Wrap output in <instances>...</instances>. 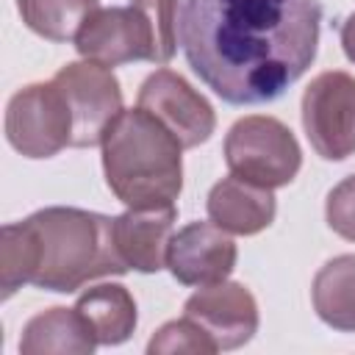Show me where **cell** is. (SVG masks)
<instances>
[{"instance_id":"1","label":"cell","mask_w":355,"mask_h":355,"mask_svg":"<svg viewBox=\"0 0 355 355\" xmlns=\"http://www.w3.org/2000/svg\"><path fill=\"white\" fill-rule=\"evenodd\" d=\"M319 0H186L180 47L194 75L230 105L277 100L316 58Z\"/></svg>"},{"instance_id":"2","label":"cell","mask_w":355,"mask_h":355,"mask_svg":"<svg viewBox=\"0 0 355 355\" xmlns=\"http://www.w3.org/2000/svg\"><path fill=\"white\" fill-rule=\"evenodd\" d=\"M33 244L31 286L44 291H78L89 280L125 275L130 266L119 255L114 219L97 211L53 205L22 219Z\"/></svg>"},{"instance_id":"3","label":"cell","mask_w":355,"mask_h":355,"mask_svg":"<svg viewBox=\"0 0 355 355\" xmlns=\"http://www.w3.org/2000/svg\"><path fill=\"white\" fill-rule=\"evenodd\" d=\"M105 183L128 208L175 205L183 191V144L144 108L116 116L103 139Z\"/></svg>"},{"instance_id":"4","label":"cell","mask_w":355,"mask_h":355,"mask_svg":"<svg viewBox=\"0 0 355 355\" xmlns=\"http://www.w3.org/2000/svg\"><path fill=\"white\" fill-rule=\"evenodd\" d=\"M180 0H130L94 8L75 36V50L97 64H169L180 42Z\"/></svg>"},{"instance_id":"5","label":"cell","mask_w":355,"mask_h":355,"mask_svg":"<svg viewBox=\"0 0 355 355\" xmlns=\"http://www.w3.org/2000/svg\"><path fill=\"white\" fill-rule=\"evenodd\" d=\"M225 161L230 175L263 189H280L297 178L302 166V150L280 119L252 114L233 122L227 130Z\"/></svg>"},{"instance_id":"6","label":"cell","mask_w":355,"mask_h":355,"mask_svg":"<svg viewBox=\"0 0 355 355\" xmlns=\"http://www.w3.org/2000/svg\"><path fill=\"white\" fill-rule=\"evenodd\" d=\"M72 108L55 80L31 83L6 105V139L25 158H50L72 147Z\"/></svg>"},{"instance_id":"7","label":"cell","mask_w":355,"mask_h":355,"mask_svg":"<svg viewBox=\"0 0 355 355\" xmlns=\"http://www.w3.org/2000/svg\"><path fill=\"white\" fill-rule=\"evenodd\" d=\"M302 128L324 161L355 153V78L341 69L319 72L302 92Z\"/></svg>"},{"instance_id":"8","label":"cell","mask_w":355,"mask_h":355,"mask_svg":"<svg viewBox=\"0 0 355 355\" xmlns=\"http://www.w3.org/2000/svg\"><path fill=\"white\" fill-rule=\"evenodd\" d=\"M53 80L61 86L72 108V119H75L72 147L103 144L108 128L125 111L122 89L111 67L83 58V61H72L61 67L53 75Z\"/></svg>"},{"instance_id":"9","label":"cell","mask_w":355,"mask_h":355,"mask_svg":"<svg viewBox=\"0 0 355 355\" xmlns=\"http://www.w3.org/2000/svg\"><path fill=\"white\" fill-rule=\"evenodd\" d=\"M136 103L139 108L153 114L183 144V150L208 141L216 128V114L211 103L183 75L166 67L144 78Z\"/></svg>"},{"instance_id":"10","label":"cell","mask_w":355,"mask_h":355,"mask_svg":"<svg viewBox=\"0 0 355 355\" xmlns=\"http://www.w3.org/2000/svg\"><path fill=\"white\" fill-rule=\"evenodd\" d=\"M183 316L194 319L219 349L244 347L258 330V302L247 286L219 280L211 286H200L186 305Z\"/></svg>"},{"instance_id":"11","label":"cell","mask_w":355,"mask_h":355,"mask_svg":"<svg viewBox=\"0 0 355 355\" xmlns=\"http://www.w3.org/2000/svg\"><path fill=\"white\" fill-rule=\"evenodd\" d=\"M239 258L236 241L214 222H189L166 250V269L183 286H211L227 280Z\"/></svg>"},{"instance_id":"12","label":"cell","mask_w":355,"mask_h":355,"mask_svg":"<svg viewBox=\"0 0 355 355\" xmlns=\"http://www.w3.org/2000/svg\"><path fill=\"white\" fill-rule=\"evenodd\" d=\"M178 208H128L114 216V239L125 263L136 272L153 275L166 266V250L172 241Z\"/></svg>"},{"instance_id":"13","label":"cell","mask_w":355,"mask_h":355,"mask_svg":"<svg viewBox=\"0 0 355 355\" xmlns=\"http://www.w3.org/2000/svg\"><path fill=\"white\" fill-rule=\"evenodd\" d=\"M277 202L272 189L227 175L208 191V219L233 236H255L275 222Z\"/></svg>"},{"instance_id":"14","label":"cell","mask_w":355,"mask_h":355,"mask_svg":"<svg viewBox=\"0 0 355 355\" xmlns=\"http://www.w3.org/2000/svg\"><path fill=\"white\" fill-rule=\"evenodd\" d=\"M97 347L92 327L78 308H47L31 316L22 327L19 352L22 355H47V352H78L86 355Z\"/></svg>"},{"instance_id":"15","label":"cell","mask_w":355,"mask_h":355,"mask_svg":"<svg viewBox=\"0 0 355 355\" xmlns=\"http://www.w3.org/2000/svg\"><path fill=\"white\" fill-rule=\"evenodd\" d=\"M75 308L86 319V324L94 333V341L103 347L122 344L133 336L139 313H136V300L133 294L119 286V283H100L86 288Z\"/></svg>"},{"instance_id":"16","label":"cell","mask_w":355,"mask_h":355,"mask_svg":"<svg viewBox=\"0 0 355 355\" xmlns=\"http://www.w3.org/2000/svg\"><path fill=\"white\" fill-rule=\"evenodd\" d=\"M316 316L341 333H355V255L330 258L311 283Z\"/></svg>"},{"instance_id":"17","label":"cell","mask_w":355,"mask_h":355,"mask_svg":"<svg viewBox=\"0 0 355 355\" xmlns=\"http://www.w3.org/2000/svg\"><path fill=\"white\" fill-rule=\"evenodd\" d=\"M17 8L33 33L50 42H69L89 14L100 8V0H17Z\"/></svg>"},{"instance_id":"18","label":"cell","mask_w":355,"mask_h":355,"mask_svg":"<svg viewBox=\"0 0 355 355\" xmlns=\"http://www.w3.org/2000/svg\"><path fill=\"white\" fill-rule=\"evenodd\" d=\"M33 277V244L25 222L3 225L0 230V286L3 297H11L17 288Z\"/></svg>"},{"instance_id":"19","label":"cell","mask_w":355,"mask_h":355,"mask_svg":"<svg viewBox=\"0 0 355 355\" xmlns=\"http://www.w3.org/2000/svg\"><path fill=\"white\" fill-rule=\"evenodd\" d=\"M150 355H172V352H189V355H214L219 352L216 341L189 316L172 319L155 330V336L147 344Z\"/></svg>"},{"instance_id":"20","label":"cell","mask_w":355,"mask_h":355,"mask_svg":"<svg viewBox=\"0 0 355 355\" xmlns=\"http://www.w3.org/2000/svg\"><path fill=\"white\" fill-rule=\"evenodd\" d=\"M324 216L333 233L347 241H355V175L336 183L324 202Z\"/></svg>"},{"instance_id":"21","label":"cell","mask_w":355,"mask_h":355,"mask_svg":"<svg viewBox=\"0 0 355 355\" xmlns=\"http://www.w3.org/2000/svg\"><path fill=\"white\" fill-rule=\"evenodd\" d=\"M341 47H344L347 58L355 64V14H349L341 25Z\"/></svg>"}]
</instances>
